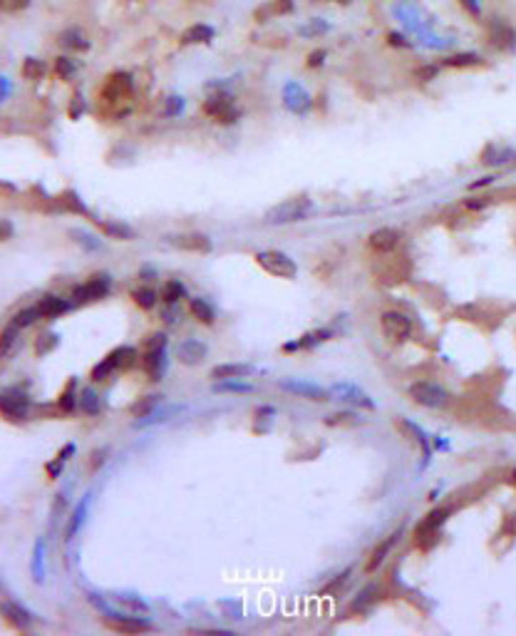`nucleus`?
<instances>
[{
  "label": "nucleus",
  "instance_id": "41",
  "mask_svg": "<svg viewBox=\"0 0 516 636\" xmlns=\"http://www.w3.org/2000/svg\"><path fill=\"white\" fill-rule=\"evenodd\" d=\"M18 331H20V328L18 326H8L6 331L0 333V356H8V353H11V348L16 346V336H18Z\"/></svg>",
  "mask_w": 516,
  "mask_h": 636
},
{
  "label": "nucleus",
  "instance_id": "11",
  "mask_svg": "<svg viewBox=\"0 0 516 636\" xmlns=\"http://www.w3.org/2000/svg\"><path fill=\"white\" fill-rule=\"evenodd\" d=\"M368 244H370V249L377 251V254H392V251L402 244V234L397 229H392V226H382V229L370 234Z\"/></svg>",
  "mask_w": 516,
  "mask_h": 636
},
{
  "label": "nucleus",
  "instance_id": "7",
  "mask_svg": "<svg viewBox=\"0 0 516 636\" xmlns=\"http://www.w3.org/2000/svg\"><path fill=\"white\" fill-rule=\"evenodd\" d=\"M204 112L218 125H233L238 117H241L238 108L233 105L231 95H226V92H216V95L209 97V100L204 102Z\"/></svg>",
  "mask_w": 516,
  "mask_h": 636
},
{
  "label": "nucleus",
  "instance_id": "48",
  "mask_svg": "<svg viewBox=\"0 0 516 636\" xmlns=\"http://www.w3.org/2000/svg\"><path fill=\"white\" fill-rule=\"evenodd\" d=\"M435 75H437V67H425V70L417 72V77H422V82H427L430 77H435Z\"/></svg>",
  "mask_w": 516,
  "mask_h": 636
},
{
  "label": "nucleus",
  "instance_id": "52",
  "mask_svg": "<svg viewBox=\"0 0 516 636\" xmlns=\"http://www.w3.org/2000/svg\"><path fill=\"white\" fill-rule=\"evenodd\" d=\"M511 478H514V482H516V470H514V473H511Z\"/></svg>",
  "mask_w": 516,
  "mask_h": 636
},
{
  "label": "nucleus",
  "instance_id": "15",
  "mask_svg": "<svg viewBox=\"0 0 516 636\" xmlns=\"http://www.w3.org/2000/svg\"><path fill=\"white\" fill-rule=\"evenodd\" d=\"M288 13H293V0H269L261 8H256L253 18L258 23H266V21H274V18L288 16Z\"/></svg>",
  "mask_w": 516,
  "mask_h": 636
},
{
  "label": "nucleus",
  "instance_id": "50",
  "mask_svg": "<svg viewBox=\"0 0 516 636\" xmlns=\"http://www.w3.org/2000/svg\"><path fill=\"white\" fill-rule=\"evenodd\" d=\"M486 204H489V199H481V202H467V207L469 209H484Z\"/></svg>",
  "mask_w": 516,
  "mask_h": 636
},
{
  "label": "nucleus",
  "instance_id": "3",
  "mask_svg": "<svg viewBox=\"0 0 516 636\" xmlns=\"http://www.w3.org/2000/svg\"><path fill=\"white\" fill-rule=\"evenodd\" d=\"M256 264L264 271H269L271 276H276V279H295V274H298L295 261L288 254H283V251H274V249L258 251Z\"/></svg>",
  "mask_w": 516,
  "mask_h": 636
},
{
  "label": "nucleus",
  "instance_id": "34",
  "mask_svg": "<svg viewBox=\"0 0 516 636\" xmlns=\"http://www.w3.org/2000/svg\"><path fill=\"white\" fill-rule=\"evenodd\" d=\"M159 403H162V395H147L144 400L134 403V405H132V415L134 417H147L149 412H152L154 407L159 405Z\"/></svg>",
  "mask_w": 516,
  "mask_h": 636
},
{
  "label": "nucleus",
  "instance_id": "44",
  "mask_svg": "<svg viewBox=\"0 0 516 636\" xmlns=\"http://www.w3.org/2000/svg\"><path fill=\"white\" fill-rule=\"evenodd\" d=\"M373 594H375V586H368V589H365V591H363V594H360V599H355V601H353V606H350V611H358V609H360V611H363V609H365V606H368V604H370V601H373V599H375V596H373Z\"/></svg>",
  "mask_w": 516,
  "mask_h": 636
},
{
  "label": "nucleus",
  "instance_id": "29",
  "mask_svg": "<svg viewBox=\"0 0 516 636\" xmlns=\"http://www.w3.org/2000/svg\"><path fill=\"white\" fill-rule=\"evenodd\" d=\"M77 405H80L82 412H87V415H97L102 407V398L97 395L95 388H82L80 395H77Z\"/></svg>",
  "mask_w": 516,
  "mask_h": 636
},
{
  "label": "nucleus",
  "instance_id": "27",
  "mask_svg": "<svg viewBox=\"0 0 516 636\" xmlns=\"http://www.w3.org/2000/svg\"><path fill=\"white\" fill-rule=\"evenodd\" d=\"M112 361V366L117 368V371H127V368H132L134 363H137V351L129 346H119L115 348V351L107 356Z\"/></svg>",
  "mask_w": 516,
  "mask_h": 636
},
{
  "label": "nucleus",
  "instance_id": "21",
  "mask_svg": "<svg viewBox=\"0 0 516 636\" xmlns=\"http://www.w3.org/2000/svg\"><path fill=\"white\" fill-rule=\"evenodd\" d=\"M253 366H246V363H221L211 371L213 381H228V378H243L251 376Z\"/></svg>",
  "mask_w": 516,
  "mask_h": 636
},
{
  "label": "nucleus",
  "instance_id": "22",
  "mask_svg": "<svg viewBox=\"0 0 516 636\" xmlns=\"http://www.w3.org/2000/svg\"><path fill=\"white\" fill-rule=\"evenodd\" d=\"M189 313H192L199 323H204V326H211V323L216 321V311H213V306L209 303L206 299L189 301Z\"/></svg>",
  "mask_w": 516,
  "mask_h": 636
},
{
  "label": "nucleus",
  "instance_id": "32",
  "mask_svg": "<svg viewBox=\"0 0 516 636\" xmlns=\"http://www.w3.org/2000/svg\"><path fill=\"white\" fill-rule=\"evenodd\" d=\"M75 388H77V381L72 378V381L67 383L65 391H62L60 400H57V405H60L62 412H72L77 407V395H80V393H75Z\"/></svg>",
  "mask_w": 516,
  "mask_h": 636
},
{
  "label": "nucleus",
  "instance_id": "24",
  "mask_svg": "<svg viewBox=\"0 0 516 636\" xmlns=\"http://www.w3.org/2000/svg\"><path fill=\"white\" fill-rule=\"evenodd\" d=\"M489 42L494 47H501V50H504V47H514L516 33L511 30L509 25H504V23H494L489 30Z\"/></svg>",
  "mask_w": 516,
  "mask_h": 636
},
{
  "label": "nucleus",
  "instance_id": "25",
  "mask_svg": "<svg viewBox=\"0 0 516 636\" xmlns=\"http://www.w3.org/2000/svg\"><path fill=\"white\" fill-rule=\"evenodd\" d=\"M333 336V331L330 328H320V331H310L305 333V336H300L295 343H288L286 346V351H295V348H315L318 343H325L328 338Z\"/></svg>",
  "mask_w": 516,
  "mask_h": 636
},
{
  "label": "nucleus",
  "instance_id": "36",
  "mask_svg": "<svg viewBox=\"0 0 516 636\" xmlns=\"http://www.w3.org/2000/svg\"><path fill=\"white\" fill-rule=\"evenodd\" d=\"M213 391L218 393H251L253 386H248V383H241V378H228V381H221L213 386Z\"/></svg>",
  "mask_w": 516,
  "mask_h": 636
},
{
  "label": "nucleus",
  "instance_id": "14",
  "mask_svg": "<svg viewBox=\"0 0 516 636\" xmlns=\"http://www.w3.org/2000/svg\"><path fill=\"white\" fill-rule=\"evenodd\" d=\"M169 244L177 246L182 251H194V254H209L211 251V239L204 234H182V236H172Z\"/></svg>",
  "mask_w": 516,
  "mask_h": 636
},
{
  "label": "nucleus",
  "instance_id": "26",
  "mask_svg": "<svg viewBox=\"0 0 516 636\" xmlns=\"http://www.w3.org/2000/svg\"><path fill=\"white\" fill-rule=\"evenodd\" d=\"M0 611H3V616H6L13 626H18V629H28V626L33 624L30 614H28L25 609H20L18 604H11V601H6V604L0 606Z\"/></svg>",
  "mask_w": 516,
  "mask_h": 636
},
{
  "label": "nucleus",
  "instance_id": "28",
  "mask_svg": "<svg viewBox=\"0 0 516 636\" xmlns=\"http://www.w3.org/2000/svg\"><path fill=\"white\" fill-rule=\"evenodd\" d=\"M330 393H335V395H340L343 398V400H350V403H355V405H363V407H370V410H373L375 407V403L370 400L368 395H365L363 391H358V388H353V386H335L333 391Z\"/></svg>",
  "mask_w": 516,
  "mask_h": 636
},
{
  "label": "nucleus",
  "instance_id": "51",
  "mask_svg": "<svg viewBox=\"0 0 516 636\" xmlns=\"http://www.w3.org/2000/svg\"><path fill=\"white\" fill-rule=\"evenodd\" d=\"M313 3H340V6H350L353 0H313Z\"/></svg>",
  "mask_w": 516,
  "mask_h": 636
},
{
  "label": "nucleus",
  "instance_id": "45",
  "mask_svg": "<svg viewBox=\"0 0 516 636\" xmlns=\"http://www.w3.org/2000/svg\"><path fill=\"white\" fill-rule=\"evenodd\" d=\"M28 6H30V0H0V11H8V13L23 11Z\"/></svg>",
  "mask_w": 516,
  "mask_h": 636
},
{
  "label": "nucleus",
  "instance_id": "49",
  "mask_svg": "<svg viewBox=\"0 0 516 636\" xmlns=\"http://www.w3.org/2000/svg\"><path fill=\"white\" fill-rule=\"evenodd\" d=\"M323 57H325V52H323V50H320V52H313V55H310V62H308V65H310V67L323 65Z\"/></svg>",
  "mask_w": 516,
  "mask_h": 636
},
{
  "label": "nucleus",
  "instance_id": "2",
  "mask_svg": "<svg viewBox=\"0 0 516 636\" xmlns=\"http://www.w3.org/2000/svg\"><path fill=\"white\" fill-rule=\"evenodd\" d=\"M164 356H167V336L164 333H154L142 353V368L147 371V376L152 381H159L164 376V368H167Z\"/></svg>",
  "mask_w": 516,
  "mask_h": 636
},
{
  "label": "nucleus",
  "instance_id": "12",
  "mask_svg": "<svg viewBox=\"0 0 516 636\" xmlns=\"http://www.w3.org/2000/svg\"><path fill=\"white\" fill-rule=\"evenodd\" d=\"M281 388L288 391V393H293V395L308 398V400H315V403L328 400V395H330V391L315 386V383H305V381H283L281 383Z\"/></svg>",
  "mask_w": 516,
  "mask_h": 636
},
{
  "label": "nucleus",
  "instance_id": "5",
  "mask_svg": "<svg viewBox=\"0 0 516 636\" xmlns=\"http://www.w3.org/2000/svg\"><path fill=\"white\" fill-rule=\"evenodd\" d=\"M134 90V82L129 72H112L105 80L100 90V100H105L107 105H119V102L129 100Z\"/></svg>",
  "mask_w": 516,
  "mask_h": 636
},
{
  "label": "nucleus",
  "instance_id": "35",
  "mask_svg": "<svg viewBox=\"0 0 516 636\" xmlns=\"http://www.w3.org/2000/svg\"><path fill=\"white\" fill-rule=\"evenodd\" d=\"M75 72H77V65H75V60H72V57L60 55L55 60V75L60 77V80H72V77H75Z\"/></svg>",
  "mask_w": 516,
  "mask_h": 636
},
{
  "label": "nucleus",
  "instance_id": "9",
  "mask_svg": "<svg viewBox=\"0 0 516 636\" xmlns=\"http://www.w3.org/2000/svg\"><path fill=\"white\" fill-rule=\"evenodd\" d=\"M28 410H30V400L23 391L18 388H11V391H3L0 393V412L8 417V420H25Z\"/></svg>",
  "mask_w": 516,
  "mask_h": 636
},
{
  "label": "nucleus",
  "instance_id": "1",
  "mask_svg": "<svg viewBox=\"0 0 516 636\" xmlns=\"http://www.w3.org/2000/svg\"><path fill=\"white\" fill-rule=\"evenodd\" d=\"M310 212V199L308 197H295V199H286V202L276 204L274 209H269L266 214V224H293V221L305 219V214Z\"/></svg>",
  "mask_w": 516,
  "mask_h": 636
},
{
  "label": "nucleus",
  "instance_id": "40",
  "mask_svg": "<svg viewBox=\"0 0 516 636\" xmlns=\"http://www.w3.org/2000/svg\"><path fill=\"white\" fill-rule=\"evenodd\" d=\"M72 453H75V445H67V448H65V453H60L55 460H52V463H47V468H45V470H47V475H50L52 480H55L57 475H60V470L65 468L67 458H70Z\"/></svg>",
  "mask_w": 516,
  "mask_h": 636
},
{
  "label": "nucleus",
  "instance_id": "23",
  "mask_svg": "<svg viewBox=\"0 0 516 636\" xmlns=\"http://www.w3.org/2000/svg\"><path fill=\"white\" fill-rule=\"evenodd\" d=\"M400 535H402V529H395V532H392V535L387 537V540H382L377 547H375V552H373V555H370V562H368V572H375L380 565H382L385 557H387V552H390L392 547H395V542H397V537H400Z\"/></svg>",
  "mask_w": 516,
  "mask_h": 636
},
{
  "label": "nucleus",
  "instance_id": "46",
  "mask_svg": "<svg viewBox=\"0 0 516 636\" xmlns=\"http://www.w3.org/2000/svg\"><path fill=\"white\" fill-rule=\"evenodd\" d=\"M13 236V224L6 219H0V241H8Z\"/></svg>",
  "mask_w": 516,
  "mask_h": 636
},
{
  "label": "nucleus",
  "instance_id": "8",
  "mask_svg": "<svg viewBox=\"0 0 516 636\" xmlns=\"http://www.w3.org/2000/svg\"><path fill=\"white\" fill-rule=\"evenodd\" d=\"M380 326H382L385 338L392 343L407 341L412 333V321L405 313H400V311H385V313L380 316Z\"/></svg>",
  "mask_w": 516,
  "mask_h": 636
},
{
  "label": "nucleus",
  "instance_id": "6",
  "mask_svg": "<svg viewBox=\"0 0 516 636\" xmlns=\"http://www.w3.org/2000/svg\"><path fill=\"white\" fill-rule=\"evenodd\" d=\"M410 398L417 403V405H425L432 407V410H442V407L450 405V393L445 391L442 386L430 381H420L410 388Z\"/></svg>",
  "mask_w": 516,
  "mask_h": 636
},
{
  "label": "nucleus",
  "instance_id": "37",
  "mask_svg": "<svg viewBox=\"0 0 516 636\" xmlns=\"http://www.w3.org/2000/svg\"><path fill=\"white\" fill-rule=\"evenodd\" d=\"M57 346H60V336H57V333H45V336H40L35 341V353L37 356H47V353H52Z\"/></svg>",
  "mask_w": 516,
  "mask_h": 636
},
{
  "label": "nucleus",
  "instance_id": "19",
  "mask_svg": "<svg viewBox=\"0 0 516 636\" xmlns=\"http://www.w3.org/2000/svg\"><path fill=\"white\" fill-rule=\"evenodd\" d=\"M70 308H72L70 301L57 299V296H45V299L37 303V313H40V318H57V316L67 313Z\"/></svg>",
  "mask_w": 516,
  "mask_h": 636
},
{
  "label": "nucleus",
  "instance_id": "4",
  "mask_svg": "<svg viewBox=\"0 0 516 636\" xmlns=\"http://www.w3.org/2000/svg\"><path fill=\"white\" fill-rule=\"evenodd\" d=\"M450 512H452V507H437V509H432V512L427 514V517L422 519L420 524H417V529H415L417 547H422V550H430V547L435 545L437 535H440V527L447 522Z\"/></svg>",
  "mask_w": 516,
  "mask_h": 636
},
{
  "label": "nucleus",
  "instance_id": "38",
  "mask_svg": "<svg viewBox=\"0 0 516 636\" xmlns=\"http://www.w3.org/2000/svg\"><path fill=\"white\" fill-rule=\"evenodd\" d=\"M132 299H134V303H137L139 308H144V311H149V308L157 306V294H154L152 289H137L132 294Z\"/></svg>",
  "mask_w": 516,
  "mask_h": 636
},
{
  "label": "nucleus",
  "instance_id": "42",
  "mask_svg": "<svg viewBox=\"0 0 516 636\" xmlns=\"http://www.w3.org/2000/svg\"><path fill=\"white\" fill-rule=\"evenodd\" d=\"M115 371H117V368L112 366V361H110V358H102V361L97 363L95 368H92V381H95V383L107 381V378H110Z\"/></svg>",
  "mask_w": 516,
  "mask_h": 636
},
{
  "label": "nucleus",
  "instance_id": "20",
  "mask_svg": "<svg viewBox=\"0 0 516 636\" xmlns=\"http://www.w3.org/2000/svg\"><path fill=\"white\" fill-rule=\"evenodd\" d=\"M97 226H100V229L105 231V234L110 236V239H122V241H132V239H137V231H134L132 226L122 224V221L100 219V221H97Z\"/></svg>",
  "mask_w": 516,
  "mask_h": 636
},
{
  "label": "nucleus",
  "instance_id": "16",
  "mask_svg": "<svg viewBox=\"0 0 516 636\" xmlns=\"http://www.w3.org/2000/svg\"><path fill=\"white\" fill-rule=\"evenodd\" d=\"M177 356L184 366H199V363L204 361V356H206V346H204L201 341H197V338H187V341H182V346L177 348Z\"/></svg>",
  "mask_w": 516,
  "mask_h": 636
},
{
  "label": "nucleus",
  "instance_id": "33",
  "mask_svg": "<svg viewBox=\"0 0 516 636\" xmlns=\"http://www.w3.org/2000/svg\"><path fill=\"white\" fill-rule=\"evenodd\" d=\"M397 425H400L402 430H407V433L412 435V438L417 440V443H420V448H422V455H425V463L427 460H430V443H427V438H425V433H422L420 428H417L415 422H410V420H400L397 422Z\"/></svg>",
  "mask_w": 516,
  "mask_h": 636
},
{
  "label": "nucleus",
  "instance_id": "31",
  "mask_svg": "<svg viewBox=\"0 0 516 636\" xmlns=\"http://www.w3.org/2000/svg\"><path fill=\"white\" fill-rule=\"evenodd\" d=\"M23 77L30 82H40L42 77H45V65H42V60L28 57V60L23 62Z\"/></svg>",
  "mask_w": 516,
  "mask_h": 636
},
{
  "label": "nucleus",
  "instance_id": "47",
  "mask_svg": "<svg viewBox=\"0 0 516 636\" xmlns=\"http://www.w3.org/2000/svg\"><path fill=\"white\" fill-rule=\"evenodd\" d=\"M184 108V100L182 97H169V108H167V115H177V110Z\"/></svg>",
  "mask_w": 516,
  "mask_h": 636
},
{
  "label": "nucleus",
  "instance_id": "10",
  "mask_svg": "<svg viewBox=\"0 0 516 636\" xmlns=\"http://www.w3.org/2000/svg\"><path fill=\"white\" fill-rule=\"evenodd\" d=\"M110 289H112L110 276L102 274V276H95V279L85 281L82 286H77L72 299H75V303L87 306V303H95V301H102L107 294H110Z\"/></svg>",
  "mask_w": 516,
  "mask_h": 636
},
{
  "label": "nucleus",
  "instance_id": "13",
  "mask_svg": "<svg viewBox=\"0 0 516 636\" xmlns=\"http://www.w3.org/2000/svg\"><path fill=\"white\" fill-rule=\"evenodd\" d=\"M57 42H60L62 50L67 52H85L90 50V35H87L82 28H67L57 35Z\"/></svg>",
  "mask_w": 516,
  "mask_h": 636
},
{
  "label": "nucleus",
  "instance_id": "18",
  "mask_svg": "<svg viewBox=\"0 0 516 636\" xmlns=\"http://www.w3.org/2000/svg\"><path fill=\"white\" fill-rule=\"evenodd\" d=\"M182 45H201V42H211L213 40V28L204 25V23H197V25H189L187 30L179 35Z\"/></svg>",
  "mask_w": 516,
  "mask_h": 636
},
{
  "label": "nucleus",
  "instance_id": "30",
  "mask_svg": "<svg viewBox=\"0 0 516 636\" xmlns=\"http://www.w3.org/2000/svg\"><path fill=\"white\" fill-rule=\"evenodd\" d=\"M184 294H187V289H184L182 281L172 279V281H167V284L162 286V301L164 303H169V306H174L177 301H182Z\"/></svg>",
  "mask_w": 516,
  "mask_h": 636
},
{
  "label": "nucleus",
  "instance_id": "39",
  "mask_svg": "<svg viewBox=\"0 0 516 636\" xmlns=\"http://www.w3.org/2000/svg\"><path fill=\"white\" fill-rule=\"evenodd\" d=\"M481 57L479 55H471V52H462V55H452L445 60L447 67H474L479 65Z\"/></svg>",
  "mask_w": 516,
  "mask_h": 636
},
{
  "label": "nucleus",
  "instance_id": "17",
  "mask_svg": "<svg viewBox=\"0 0 516 636\" xmlns=\"http://www.w3.org/2000/svg\"><path fill=\"white\" fill-rule=\"evenodd\" d=\"M107 626H110L112 631H117V634H142V631L152 629V626L142 619H134V616H122L119 619V616H115V614L107 619Z\"/></svg>",
  "mask_w": 516,
  "mask_h": 636
},
{
  "label": "nucleus",
  "instance_id": "43",
  "mask_svg": "<svg viewBox=\"0 0 516 636\" xmlns=\"http://www.w3.org/2000/svg\"><path fill=\"white\" fill-rule=\"evenodd\" d=\"M37 318H40V313H37V306H33V308L20 311V313H18L16 318H13V326H18V328H28V326H30V323H35Z\"/></svg>",
  "mask_w": 516,
  "mask_h": 636
}]
</instances>
